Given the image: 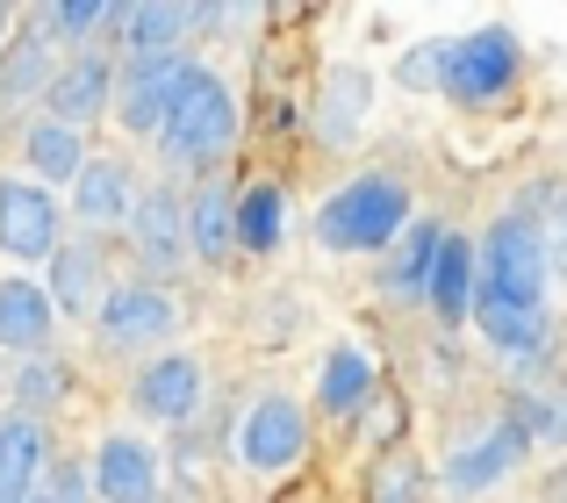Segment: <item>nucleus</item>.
I'll use <instances>...</instances> for the list:
<instances>
[{"label":"nucleus","instance_id":"1","mask_svg":"<svg viewBox=\"0 0 567 503\" xmlns=\"http://www.w3.org/2000/svg\"><path fill=\"white\" fill-rule=\"evenodd\" d=\"M237 123H245V115H237L230 80L208 72V65H187L181 94H173V109H166V130H158V152H166L173 166H216L237 144Z\"/></svg>","mask_w":567,"mask_h":503},{"label":"nucleus","instance_id":"2","mask_svg":"<svg viewBox=\"0 0 567 503\" xmlns=\"http://www.w3.org/2000/svg\"><path fill=\"white\" fill-rule=\"evenodd\" d=\"M410 187L395 173H360L352 187H338L331 202L317 209V238L331 252H388L410 230Z\"/></svg>","mask_w":567,"mask_h":503},{"label":"nucleus","instance_id":"3","mask_svg":"<svg viewBox=\"0 0 567 503\" xmlns=\"http://www.w3.org/2000/svg\"><path fill=\"white\" fill-rule=\"evenodd\" d=\"M474 252H482V288L488 295H511V302H525V309H546V280H554V266H546V230H539L532 209L496 216L488 238Z\"/></svg>","mask_w":567,"mask_h":503},{"label":"nucleus","instance_id":"4","mask_svg":"<svg viewBox=\"0 0 567 503\" xmlns=\"http://www.w3.org/2000/svg\"><path fill=\"white\" fill-rule=\"evenodd\" d=\"M517 72H525V43L511 29H474V37H453L439 58V94L460 101V109H482V101L511 94Z\"/></svg>","mask_w":567,"mask_h":503},{"label":"nucleus","instance_id":"5","mask_svg":"<svg viewBox=\"0 0 567 503\" xmlns=\"http://www.w3.org/2000/svg\"><path fill=\"white\" fill-rule=\"evenodd\" d=\"M302 453H309V410L280 389L251 396V410L237 418V461H245L251 475H280V468H295Z\"/></svg>","mask_w":567,"mask_h":503},{"label":"nucleus","instance_id":"6","mask_svg":"<svg viewBox=\"0 0 567 503\" xmlns=\"http://www.w3.org/2000/svg\"><path fill=\"white\" fill-rule=\"evenodd\" d=\"M101 346L109 352H144V346H166L173 331H181V302H173L158 280H115L109 302H101L94 317Z\"/></svg>","mask_w":567,"mask_h":503},{"label":"nucleus","instance_id":"7","mask_svg":"<svg viewBox=\"0 0 567 503\" xmlns=\"http://www.w3.org/2000/svg\"><path fill=\"white\" fill-rule=\"evenodd\" d=\"M223 22V8H173V0H144V8H115L109 37L123 43L115 65H137V58H181V43L194 29Z\"/></svg>","mask_w":567,"mask_h":503},{"label":"nucleus","instance_id":"8","mask_svg":"<svg viewBox=\"0 0 567 503\" xmlns=\"http://www.w3.org/2000/svg\"><path fill=\"white\" fill-rule=\"evenodd\" d=\"M58 195L37 181H0V259L29 266V259H58Z\"/></svg>","mask_w":567,"mask_h":503},{"label":"nucleus","instance_id":"9","mask_svg":"<svg viewBox=\"0 0 567 503\" xmlns=\"http://www.w3.org/2000/svg\"><path fill=\"white\" fill-rule=\"evenodd\" d=\"M194 58H137V65H115V115H123L130 137H158L166 130V109L181 94Z\"/></svg>","mask_w":567,"mask_h":503},{"label":"nucleus","instance_id":"10","mask_svg":"<svg viewBox=\"0 0 567 503\" xmlns=\"http://www.w3.org/2000/svg\"><path fill=\"white\" fill-rule=\"evenodd\" d=\"M130 403H137V418L152 424H187L194 410H202V360L194 352H152V360L137 367V381H130Z\"/></svg>","mask_w":567,"mask_h":503},{"label":"nucleus","instance_id":"11","mask_svg":"<svg viewBox=\"0 0 567 503\" xmlns=\"http://www.w3.org/2000/svg\"><path fill=\"white\" fill-rule=\"evenodd\" d=\"M43 115L65 130H86L94 115H115V58L109 51H80L58 65L51 94H43Z\"/></svg>","mask_w":567,"mask_h":503},{"label":"nucleus","instance_id":"12","mask_svg":"<svg viewBox=\"0 0 567 503\" xmlns=\"http://www.w3.org/2000/svg\"><path fill=\"white\" fill-rule=\"evenodd\" d=\"M123 238H130V252H137L152 274H181V259L194 252V245H187V202L173 195L166 181L144 187V195H137V216H130Z\"/></svg>","mask_w":567,"mask_h":503},{"label":"nucleus","instance_id":"13","mask_svg":"<svg viewBox=\"0 0 567 503\" xmlns=\"http://www.w3.org/2000/svg\"><path fill=\"white\" fill-rule=\"evenodd\" d=\"M94 496L101 503H158V453L130 432H109L94 446Z\"/></svg>","mask_w":567,"mask_h":503},{"label":"nucleus","instance_id":"14","mask_svg":"<svg viewBox=\"0 0 567 503\" xmlns=\"http://www.w3.org/2000/svg\"><path fill=\"white\" fill-rule=\"evenodd\" d=\"M137 173L123 166V158H86V173L72 181V216H80L86 230H130V216H137Z\"/></svg>","mask_w":567,"mask_h":503},{"label":"nucleus","instance_id":"15","mask_svg":"<svg viewBox=\"0 0 567 503\" xmlns=\"http://www.w3.org/2000/svg\"><path fill=\"white\" fill-rule=\"evenodd\" d=\"M525 453H532V424L525 418H503V424H488L474 446H460L453 461H445V482H453L460 496H474V490H488V482H503Z\"/></svg>","mask_w":567,"mask_h":503},{"label":"nucleus","instance_id":"16","mask_svg":"<svg viewBox=\"0 0 567 503\" xmlns=\"http://www.w3.org/2000/svg\"><path fill=\"white\" fill-rule=\"evenodd\" d=\"M51 331H58L51 288H37V280H22V274L0 280V352L43 360V352H51Z\"/></svg>","mask_w":567,"mask_h":503},{"label":"nucleus","instance_id":"17","mask_svg":"<svg viewBox=\"0 0 567 503\" xmlns=\"http://www.w3.org/2000/svg\"><path fill=\"white\" fill-rule=\"evenodd\" d=\"M367 115H374V72L367 65H331L323 72V94H317V137L331 144V152H346V144L367 130Z\"/></svg>","mask_w":567,"mask_h":503},{"label":"nucleus","instance_id":"18","mask_svg":"<svg viewBox=\"0 0 567 503\" xmlns=\"http://www.w3.org/2000/svg\"><path fill=\"white\" fill-rule=\"evenodd\" d=\"M374 389H381V367H374L367 346H338L317 374V403H323V418H338V424L360 418V410L374 403Z\"/></svg>","mask_w":567,"mask_h":503},{"label":"nucleus","instance_id":"19","mask_svg":"<svg viewBox=\"0 0 567 503\" xmlns=\"http://www.w3.org/2000/svg\"><path fill=\"white\" fill-rule=\"evenodd\" d=\"M101 302H109L101 245H86V238L58 245V259H51V309L58 317H101Z\"/></svg>","mask_w":567,"mask_h":503},{"label":"nucleus","instance_id":"20","mask_svg":"<svg viewBox=\"0 0 567 503\" xmlns=\"http://www.w3.org/2000/svg\"><path fill=\"white\" fill-rule=\"evenodd\" d=\"M474 331L488 338L496 352H511V360H539L546 352V309H525L511 302V295H474Z\"/></svg>","mask_w":567,"mask_h":503},{"label":"nucleus","instance_id":"21","mask_svg":"<svg viewBox=\"0 0 567 503\" xmlns=\"http://www.w3.org/2000/svg\"><path fill=\"white\" fill-rule=\"evenodd\" d=\"M43 475H51V432L29 418H8L0 424V503H29Z\"/></svg>","mask_w":567,"mask_h":503},{"label":"nucleus","instance_id":"22","mask_svg":"<svg viewBox=\"0 0 567 503\" xmlns=\"http://www.w3.org/2000/svg\"><path fill=\"white\" fill-rule=\"evenodd\" d=\"M86 137L80 130H65V123H51V115H37L29 123V137H22V166H29V181L37 187H72L86 173Z\"/></svg>","mask_w":567,"mask_h":503},{"label":"nucleus","instance_id":"23","mask_svg":"<svg viewBox=\"0 0 567 503\" xmlns=\"http://www.w3.org/2000/svg\"><path fill=\"white\" fill-rule=\"evenodd\" d=\"M187 245H194V259H208V266H223L237 252V195L223 181H202L187 195Z\"/></svg>","mask_w":567,"mask_h":503},{"label":"nucleus","instance_id":"24","mask_svg":"<svg viewBox=\"0 0 567 503\" xmlns=\"http://www.w3.org/2000/svg\"><path fill=\"white\" fill-rule=\"evenodd\" d=\"M51 80H58V51L43 43V29L37 22H22V37L14 43H0V101H29V94H51Z\"/></svg>","mask_w":567,"mask_h":503},{"label":"nucleus","instance_id":"25","mask_svg":"<svg viewBox=\"0 0 567 503\" xmlns=\"http://www.w3.org/2000/svg\"><path fill=\"white\" fill-rule=\"evenodd\" d=\"M474 295H482V252L445 230V252H439V274H431V295H424V302L439 309L445 324H467L474 317Z\"/></svg>","mask_w":567,"mask_h":503},{"label":"nucleus","instance_id":"26","mask_svg":"<svg viewBox=\"0 0 567 503\" xmlns=\"http://www.w3.org/2000/svg\"><path fill=\"white\" fill-rule=\"evenodd\" d=\"M439 252H445V224H431V216H416L410 224V245L388 259V295H410V302H424L431 295V274H439Z\"/></svg>","mask_w":567,"mask_h":503},{"label":"nucleus","instance_id":"27","mask_svg":"<svg viewBox=\"0 0 567 503\" xmlns=\"http://www.w3.org/2000/svg\"><path fill=\"white\" fill-rule=\"evenodd\" d=\"M65 389H72V367L58 360V352H43V360H22V367H14V389H8V403H14V418L43 424L58 403H65Z\"/></svg>","mask_w":567,"mask_h":503},{"label":"nucleus","instance_id":"28","mask_svg":"<svg viewBox=\"0 0 567 503\" xmlns=\"http://www.w3.org/2000/svg\"><path fill=\"white\" fill-rule=\"evenodd\" d=\"M280 230H288V202H280V187H245L237 195V245L245 252H274Z\"/></svg>","mask_w":567,"mask_h":503},{"label":"nucleus","instance_id":"29","mask_svg":"<svg viewBox=\"0 0 567 503\" xmlns=\"http://www.w3.org/2000/svg\"><path fill=\"white\" fill-rule=\"evenodd\" d=\"M29 22L43 29V43H51V51H65V43H86L94 29H109L115 8H101V0H51V8H37Z\"/></svg>","mask_w":567,"mask_h":503},{"label":"nucleus","instance_id":"30","mask_svg":"<svg viewBox=\"0 0 567 503\" xmlns=\"http://www.w3.org/2000/svg\"><path fill=\"white\" fill-rule=\"evenodd\" d=\"M416 496H424V475H416V461H410V453H381L367 503H416Z\"/></svg>","mask_w":567,"mask_h":503},{"label":"nucleus","instance_id":"31","mask_svg":"<svg viewBox=\"0 0 567 503\" xmlns=\"http://www.w3.org/2000/svg\"><path fill=\"white\" fill-rule=\"evenodd\" d=\"M539 230H546V266H554V280L567 288V187H554V195H546Z\"/></svg>","mask_w":567,"mask_h":503},{"label":"nucleus","instance_id":"32","mask_svg":"<svg viewBox=\"0 0 567 503\" xmlns=\"http://www.w3.org/2000/svg\"><path fill=\"white\" fill-rule=\"evenodd\" d=\"M439 58H445V43H416V51L395 58V80L402 86H439Z\"/></svg>","mask_w":567,"mask_h":503},{"label":"nucleus","instance_id":"33","mask_svg":"<svg viewBox=\"0 0 567 503\" xmlns=\"http://www.w3.org/2000/svg\"><path fill=\"white\" fill-rule=\"evenodd\" d=\"M14 29H22V14H14V8H0V37H14Z\"/></svg>","mask_w":567,"mask_h":503},{"label":"nucleus","instance_id":"34","mask_svg":"<svg viewBox=\"0 0 567 503\" xmlns=\"http://www.w3.org/2000/svg\"><path fill=\"white\" fill-rule=\"evenodd\" d=\"M29 503H58V496H43V490H37V496H29Z\"/></svg>","mask_w":567,"mask_h":503},{"label":"nucleus","instance_id":"35","mask_svg":"<svg viewBox=\"0 0 567 503\" xmlns=\"http://www.w3.org/2000/svg\"><path fill=\"white\" fill-rule=\"evenodd\" d=\"M0 424H8V418H0Z\"/></svg>","mask_w":567,"mask_h":503}]
</instances>
